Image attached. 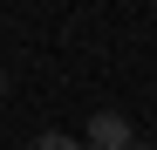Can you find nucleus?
Listing matches in <instances>:
<instances>
[{"label": "nucleus", "mask_w": 157, "mask_h": 150, "mask_svg": "<svg viewBox=\"0 0 157 150\" xmlns=\"http://www.w3.org/2000/svg\"><path fill=\"white\" fill-rule=\"evenodd\" d=\"M34 150H82V143H75V137H62V130H48V137H41Z\"/></svg>", "instance_id": "2"}, {"label": "nucleus", "mask_w": 157, "mask_h": 150, "mask_svg": "<svg viewBox=\"0 0 157 150\" xmlns=\"http://www.w3.org/2000/svg\"><path fill=\"white\" fill-rule=\"evenodd\" d=\"M82 150H130V123H123L116 109H96V116H89V137H82Z\"/></svg>", "instance_id": "1"}, {"label": "nucleus", "mask_w": 157, "mask_h": 150, "mask_svg": "<svg viewBox=\"0 0 157 150\" xmlns=\"http://www.w3.org/2000/svg\"><path fill=\"white\" fill-rule=\"evenodd\" d=\"M130 150H157V143H130Z\"/></svg>", "instance_id": "3"}, {"label": "nucleus", "mask_w": 157, "mask_h": 150, "mask_svg": "<svg viewBox=\"0 0 157 150\" xmlns=\"http://www.w3.org/2000/svg\"><path fill=\"white\" fill-rule=\"evenodd\" d=\"M0 96H7V75H0Z\"/></svg>", "instance_id": "4"}]
</instances>
